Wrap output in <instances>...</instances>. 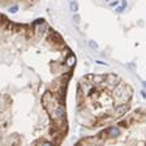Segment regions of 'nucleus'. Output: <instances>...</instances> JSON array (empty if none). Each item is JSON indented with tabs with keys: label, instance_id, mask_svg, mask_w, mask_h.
I'll use <instances>...</instances> for the list:
<instances>
[{
	"label": "nucleus",
	"instance_id": "obj_1",
	"mask_svg": "<svg viewBox=\"0 0 146 146\" xmlns=\"http://www.w3.org/2000/svg\"><path fill=\"white\" fill-rule=\"evenodd\" d=\"M129 110V104H121V106H117L115 110L116 116H123L127 114V111Z\"/></svg>",
	"mask_w": 146,
	"mask_h": 146
},
{
	"label": "nucleus",
	"instance_id": "obj_2",
	"mask_svg": "<svg viewBox=\"0 0 146 146\" xmlns=\"http://www.w3.org/2000/svg\"><path fill=\"white\" fill-rule=\"evenodd\" d=\"M102 134H108L110 137H116L117 134H120V130H119L117 128H115V127H111V128H107Z\"/></svg>",
	"mask_w": 146,
	"mask_h": 146
},
{
	"label": "nucleus",
	"instance_id": "obj_3",
	"mask_svg": "<svg viewBox=\"0 0 146 146\" xmlns=\"http://www.w3.org/2000/svg\"><path fill=\"white\" fill-rule=\"evenodd\" d=\"M69 8H70V11H72L73 13H77V12H78V3H77L76 0L69 1Z\"/></svg>",
	"mask_w": 146,
	"mask_h": 146
},
{
	"label": "nucleus",
	"instance_id": "obj_4",
	"mask_svg": "<svg viewBox=\"0 0 146 146\" xmlns=\"http://www.w3.org/2000/svg\"><path fill=\"white\" fill-rule=\"evenodd\" d=\"M127 5H128L127 0H123V1H121V5H120V7H116V12H117V13H123V12L127 9Z\"/></svg>",
	"mask_w": 146,
	"mask_h": 146
},
{
	"label": "nucleus",
	"instance_id": "obj_5",
	"mask_svg": "<svg viewBox=\"0 0 146 146\" xmlns=\"http://www.w3.org/2000/svg\"><path fill=\"white\" fill-rule=\"evenodd\" d=\"M76 63V58H74L73 55H70L69 58L67 59V65H69V67H72V65Z\"/></svg>",
	"mask_w": 146,
	"mask_h": 146
},
{
	"label": "nucleus",
	"instance_id": "obj_6",
	"mask_svg": "<svg viewBox=\"0 0 146 146\" xmlns=\"http://www.w3.org/2000/svg\"><path fill=\"white\" fill-rule=\"evenodd\" d=\"M89 46H90L91 50H98V44L94 41H89Z\"/></svg>",
	"mask_w": 146,
	"mask_h": 146
},
{
	"label": "nucleus",
	"instance_id": "obj_7",
	"mask_svg": "<svg viewBox=\"0 0 146 146\" xmlns=\"http://www.w3.org/2000/svg\"><path fill=\"white\" fill-rule=\"evenodd\" d=\"M8 11H9V13H17V12H18V5H13V7H11Z\"/></svg>",
	"mask_w": 146,
	"mask_h": 146
},
{
	"label": "nucleus",
	"instance_id": "obj_8",
	"mask_svg": "<svg viewBox=\"0 0 146 146\" xmlns=\"http://www.w3.org/2000/svg\"><path fill=\"white\" fill-rule=\"evenodd\" d=\"M73 21H74L76 23H80V16H78L77 13H74V16H73Z\"/></svg>",
	"mask_w": 146,
	"mask_h": 146
},
{
	"label": "nucleus",
	"instance_id": "obj_9",
	"mask_svg": "<svg viewBox=\"0 0 146 146\" xmlns=\"http://www.w3.org/2000/svg\"><path fill=\"white\" fill-rule=\"evenodd\" d=\"M117 5H119V1H117V0H115V1H111V3H110V7H117Z\"/></svg>",
	"mask_w": 146,
	"mask_h": 146
},
{
	"label": "nucleus",
	"instance_id": "obj_10",
	"mask_svg": "<svg viewBox=\"0 0 146 146\" xmlns=\"http://www.w3.org/2000/svg\"><path fill=\"white\" fill-rule=\"evenodd\" d=\"M141 95H142V98H146V91L142 90V91H141Z\"/></svg>",
	"mask_w": 146,
	"mask_h": 146
},
{
	"label": "nucleus",
	"instance_id": "obj_11",
	"mask_svg": "<svg viewBox=\"0 0 146 146\" xmlns=\"http://www.w3.org/2000/svg\"><path fill=\"white\" fill-rule=\"evenodd\" d=\"M142 85H144V88L146 89V81H142Z\"/></svg>",
	"mask_w": 146,
	"mask_h": 146
},
{
	"label": "nucleus",
	"instance_id": "obj_12",
	"mask_svg": "<svg viewBox=\"0 0 146 146\" xmlns=\"http://www.w3.org/2000/svg\"><path fill=\"white\" fill-rule=\"evenodd\" d=\"M104 1H110V0H104Z\"/></svg>",
	"mask_w": 146,
	"mask_h": 146
},
{
	"label": "nucleus",
	"instance_id": "obj_13",
	"mask_svg": "<svg viewBox=\"0 0 146 146\" xmlns=\"http://www.w3.org/2000/svg\"><path fill=\"white\" fill-rule=\"evenodd\" d=\"M69 1H72V0H69Z\"/></svg>",
	"mask_w": 146,
	"mask_h": 146
}]
</instances>
